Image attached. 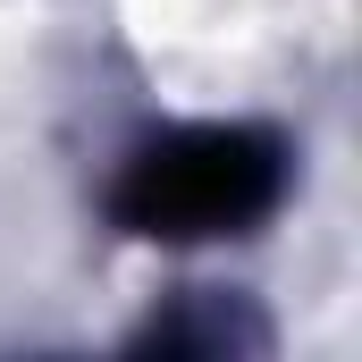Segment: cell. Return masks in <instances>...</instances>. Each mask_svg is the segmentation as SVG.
<instances>
[{"label": "cell", "mask_w": 362, "mask_h": 362, "mask_svg": "<svg viewBox=\"0 0 362 362\" xmlns=\"http://www.w3.org/2000/svg\"><path fill=\"white\" fill-rule=\"evenodd\" d=\"M278 194V152L245 127H202L152 144L127 185H118V219L135 236H228L245 219H262Z\"/></svg>", "instance_id": "6da1fadb"}]
</instances>
